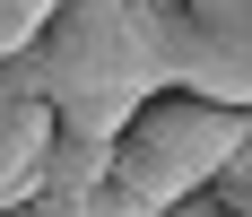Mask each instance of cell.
Listing matches in <instances>:
<instances>
[{
	"mask_svg": "<svg viewBox=\"0 0 252 217\" xmlns=\"http://www.w3.org/2000/svg\"><path fill=\"white\" fill-rule=\"evenodd\" d=\"M61 130L113 139L157 87H174V44H165V0H61L52 26L18 61H0Z\"/></svg>",
	"mask_w": 252,
	"mask_h": 217,
	"instance_id": "obj_1",
	"label": "cell"
},
{
	"mask_svg": "<svg viewBox=\"0 0 252 217\" xmlns=\"http://www.w3.org/2000/svg\"><path fill=\"white\" fill-rule=\"evenodd\" d=\"M244 130H252L244 104H209V96H191V87H157V96L113 130V183L139 191L165 217L174 200H191L200 183H218V165L244 148Z\"/></svg>",
	"mask_w": 252,
	"mask_h": 217,
	"instance_id": "obj_2",
	"label": "cell"
},
{
	"mask_svg": "<svg viewBox=\"0 0 252 217\" xmlns=\"http://www.w3.org/2000/svg\"><path fill=\"white\" fill-rule=\"evenodd\" d=\"M44 139H52V113L0 70V209L44 183Z\"/></svg>",
	"mask_w": 252,
	"mask_h": 217,
	"instance_id": "obj_3",
	"label": "cell"
},
{
	"mask_svg": "<svg viewBox=\"0 0 252 217\" xmlns=\"http://www.w3.org/2000/svg\"><path fill=\"white\" fill-rule=\"evenodd\" d=\"M96 183H113V139H96V130H61V122H52V139H44V183H35V191H96Z\"/></svg>",
	"mask_w": 252,
	"mask_h": 217,
	"instance_id": "obj_4",
	"label": "cell"
},
{
	"mask_svg": "<svg viewBox=\"0 0 252 217\" xmlns=\"http://www.w3.org/2000/svg\"><path fill=\"white\" fill-rule=\"evenodd\" d=\"M52 9H61V0H0V61H18V52L52 26Z\"/></svg>",
	"mask_w": 252,
	"mask_h": 217,
	"instance_id": "obj_5",
	"label": "cell"
}]
</instances>
